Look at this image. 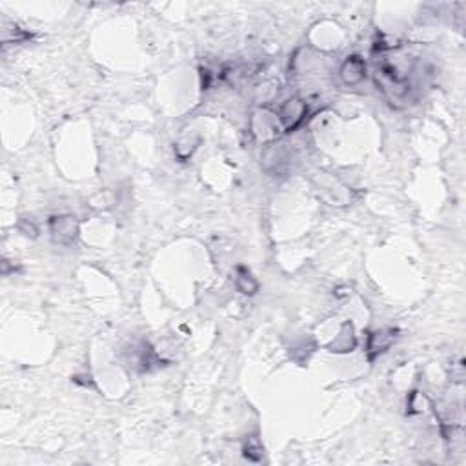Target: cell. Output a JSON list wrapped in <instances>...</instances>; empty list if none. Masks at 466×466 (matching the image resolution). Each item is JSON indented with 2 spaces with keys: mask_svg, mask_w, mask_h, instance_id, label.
Masks as SVG:
<instances>
[{
  "mask_svg": "<svg viewBox=\"0 0 466 466\" xmlns=\"http://www.w3.org/2000/svg\"><path fill=\"white\" fill-rule=\"evenodd\" d=\"M339 75L346 86L361 84L366 77V64L361 57H348L341 66Z\"/></svg>",
  "mask_w": 466,
  "mask_h": 466,
  "instance_id": "3957f363",
  "label": "cell"
},
{
  "mask_svg": "<svg viewBox=\"0 0 466 466\" xmlns=\"http://www.w3.org/2000/svg\"><path fill=\"white\" fill-rule=\"evenodd\" d=\"M235 286L240 293H244V295H254L257 292V281L251 277V273L248 272L246 268H237V277H235Z\"/></svg>",
  "mask_w": 466,
  "mask_h": 466,
  "instance_id": "5b68a950",
  "label": "cell"
},
{
  "mask_svg": "<svg viewBox=\"0 0 466 466\" xmlns=\"http://www.w3.org/2000/svg\"><path fill=\"white\" fill-rule=\"evenodd\" d=\"M304 117H306V104L302 102L301 99L286 100L283 108H281V115H279L281 123L286 127V132L295 130Z\"/></svg>",
  "mask_w": 466,
  "mask_h": 466,
  "instance_id": "7a4b0ae2",
  "label": "cell"
},
{
  "mask_svg": "<svg viewBox=\"0 0 466 466\" xmlns=\"http://www.w3.org/2000/svg\"><path fill=\"white\" fill-rule=\"evenodd\" d=\"M394 341H396V332L394 330H379L375 332V334L370 335L366 346L368 359L373 361L375 357H379L381 353H385L388 348H390Z\"/></svg>",
  "mask_w": 466,
  "mask_h": 466,
  "instance_id": "277c9868",
  "label": "cell"
},
{
  "mask_svg": "<svg viewBox=\"0 0 466 466\" xmlns=\"http://www.w3.org/2000/svg\"><path fill=\"white\" fill-rule=\"evenodd\" d=\"M242 453H244L246 459H250V461L254 463H259L263 461V456H264V450H263V444H261V441L257 437H248L246 439L244 446H242Z\"/></svg>",
  "mask_w": 466,
  "mask_h": 466,
  "instance_id": "8992f818",
  "label": "cell"
},
{
  "mask_svg": "<svg viewBox=\"0 0 466 466\" xmlns=\"http://www.w3.org/2000/svg\"><path fill=\"white\" fill-rule=\"evenodd\" d=\"M49 231H52L53 240H55L57 244L70 246L75 242L77 235H79V224H77L75 217L71 215L52 217V221H49Z\"/></svg>",
  "mask_w": 466,
  "mask_h": 466,
  "instance_id": "6da1fadb",
  "label": "cell"
}]
</instances>
